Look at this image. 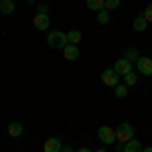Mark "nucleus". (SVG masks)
I'll use <instances>...</instances> for the list:
<instances>
[{
  "mask_svg": "<svg viewBox=\"0 0 152 152\" xmlns=\"http://www.w3.org/2000/svg\"><path fill=\"white\" fill-rule=\"evenodd\" d=\"M47 45L51 49H63L69 45V41H67V33H61V31H53V33H49L47 35Z\"/></svg>",
  "mask_w": 152,
  "mask_h": 152,
  "instance_id": "1",
  "label": "nucleus"
},
{
  "mask_svg": "<svg viewBox=\"0 0 152 152\" xmlns=\"http://www.w3.org/2000/svg\"><path fill=\"white\" fill-rule=\"evenodd\" d=\"M134 138V128H132V124L130 122H122L120 126L116 128V144H126V142H130Z\"/></svg>",
  "mask_w": 152,
  "mask_h": 152,
  "instance_id": "2",
  "label": "nucleus"
},
{
  "mask_svg": "<svg viewBox=\"0 0 152 152\" xmlns=\"http://www.w3.org/2000/svg\"><path fill=\"white\" fill-rule=\"evenodd\" d=\"M97 136H99V140L104 142V144H116V130L110 128V126H102V128L97 130Z\"/></svg>",
  "mask_w": 152,
  "mask_h": 152,
  "instance_id": "3",
  "label": "nucleus"
},
{
  "mask_svg": "<svg viewBox=\"0 0 152 152\" xmlns=\"http://www.w3.org/2000/svg\"><path fill=\"white\" fill-rule=\"evenodd\" d=\"M102 81H104V85L116 87L118 83H120V73L116 69H104L102 71Z\"/></svg>",
  "mask_w": 152,
  "mask_h": 152,
  "instance_id": "4",
  "label": "nucleus"
},
{
  "mask_svg": "<svg viewBox=\"0 0 152 152\" xmlns=\"http://www.w3.org/2000/svg\"><path fill=\"white\" fill-rule=\"evenodd\" d=\"M136 69L140 71L142 75H148V77H150V75H152V59L140 57L138 61H136Z\"/></svg>",
  "mask_w": 152,
  "mask_h": 152,
  "instance_id": "5",
  "label": "nucleus"
},
{
  "mask_svg": "<svg viewBox=\"0 0 152 152\" xmlns=\"http://www.w3.org/2000/svg\"><path fill=\"white\" fill-rule=\"evenodd\" d=\"M114 69L120 73V77H124L126 73H130L132 71V61H128L126 57H122V59H118L116 63H114Z\"/></svg>",
  "mask_w": 152,
  "mask_h": 152,
  "instance_id": "6",
  "label": "nucleus"
},
{
  "mask_svg": "<svg viewBox=\"0 0 152 152\" xmlns=\"http://www.w3.org/2000/svg\"><path fill=\"white\" fill-rule=\"evenodd\" d=\"M33 23H35V26L39 28V31H45V28H49V26H51V18H49L47 12H39V14L35 16V20H33Z\"/></svg>",
  "mask_w": 152,
  "mask_h": 152,
  "instance_id": "7",
  "label": "nucleus"
},
{
  "mask_svg": "<svg viewBox=\"0 0 152 152\" xmlns=\"http://www.w3.org/2000/svg\"><path fill=\"white\" fill-rule=\"evenodd\" d=\"M61 148H63V144H61L59 138H49V140L45 142V146H43L45 152H61Z\"/></svg>",
  "mask_w": 152,
  "mask_h": 152,
  "instance_id": "8",
  "label": "nucleus"
},
{
  "mask_svg": "<svg viewBox=\"0 0 152 152\" xmlns=\"http://www.w3.org/2000/svg\"><path fill=\"white\" fill-rule=\"evenodd\" d=\"M63 57L67 59V61H75V59L79 57V47L77 45H67V47L63 49Z\"/></svg>",
  "mask_w": 152,
  "mask_h": 152,
  "instance_id": "9",
  "label": "nucleus"
},
{
  "mask_svg": "<svg viewBox=\"0 0 152 152\" xmlns=\"http://www.w3.org/2000/svg\"><path fill=\"white\" fill-rule=\"evenodd\" d=\"M142 150H144V148H142V144L136 140V138H132L130 142L124 144V150H122V152H142Z\"/></svg>",
  "mask_w": 152,
  "mask_h": 152,
  "instance_id": "10",
  "label": "nucleus"
},
{
  "mask_svg": "<svg viewBox=\"0 0 152 152\" xmlns=\"http://www.w3.org/2000/svg\"><path fill=\"white\" fill-rule=\"evenodd\" d=\"M81 39H83V35H81V31H77V28H73V31L67 33V41H69L71 45H79Z\"/></svg>",
  "mask_w": 152,
  "mask_h": 152,
  "instance_id": "11",
  "label": "nucleus"
},
{
  "mask_svg": "<svg viewBox=\"0 0 152 152\" xmlns=\"http://www.w3.org/2000/svg\"><path fill=\"white\" fill-rule=\"evenodd\" d=\"M146 26H148V20H146L142 14H138V16L134 18V28H136L138 33H144V31H146Z\"/></svg>",
  "mask_w": 152,
  "mask_h": 152,
  "instance_id": "12",
  "label": "nucleus"
},
{
  "mask_svg": "<svg viewBox=\"0 0 152 152\" xmlns=\"http://www.w3.org/2000/svg\"><path fill=\"white\" fill-rule=\"evenodd\" d=\"M8 134H10L12 138L20 136V134H23V124H20V122H12V124H8Z\"/></svg>",
  "mask_w": 152,
  "mask_h": 152,
  "instance_id": "13",
  "label": "nucleus"
},
{
  "mask_svg": "<svg viewBox=\"0 0 152 152\" xmlns=\"http://www.w3.org/2000/svg\"><path fill=\"white\" fill-rule=\"evenodd\" d=\"M0 10H2V14H12L14 12V2L12 0H0Z\"/></svg>",
  "mask_w": 152,
  "mask_h": 152,
  "instance_id": "14",
  "label": "nucleus"
},
{
  "mask_svg": "<svg viewBox=\"0 0 152 152\" xmlns=\"http://www.w3.org/2000/svg\"><path fill=\"white\" fill-rule=\"evenodd\" d=\"M87 8H89V10H94V12L105 10V8H104V0H87Z\"/></svg>",
  "mask_w": 152,
  "mask_h": 152,
  "instance_id": "15",
  "label": "nucleus"
},
{
  "mask_svg": "<svg viewBox=\"0 0 152 152\" xmlns=\"http://www.w3.org/2000/svg\"><path fill=\"white\" fill-rule=\"evenodd\" d=\"M116 97H120V99H124V97H128V87L126 85H122V83H118L116 87Z\"/></svg>",
  "mask_w": 152,
  "mask_h": 152,
  "instance_id": "16",
  "label": "nucleus"
},
{
  "mask_svg": "<svg viewBox=\"0 0 152 152\" xmlns=\"http://www.w3.org/2000/svg\"><path fill=\"white\" fill-rule=\"evenodd\" d=\"M124 57L128 59V61H132V63H134V61H138V59H140V53H138V49H128Z\"/></svg>",
  "mask_w": 152,
  "mask_h": 152,
  "instance_id": "17",
  "label": "nucleus"
},
{
  "mask_svg": "<svg viewBox=\"0 0 152 152\" xmlns=\"http://www.w3.org/2000/svg\"><path fill=\"white\" fill-rule=\"evenodd\" d=\"M118 6H120V0H104V8L107 12H110V10H116Z\"/></svg>",
  "mask_w": 152,
  "mask_h": 152,
  "instance_id": "18",
  "label": "nucleus"
},
{
  "mask_svg": "<svg viewBox=\"0 0 152 152\" xmlns=\"http://www.w3.org/2000/svg\"><path fill=\"white\" fill-rule=\"evenodd\" d=\"M97 23H99V24H107V23H110V12H107V10L97 12Z\"/></svg>",
  "mask_w": 152,
  "mask_h": 152,
  "instance_id": "19",
  "label": "nucleus"
},
{
  "mask_svg": "<svg viewBox=\"0 0 152 152\" xmlns=\"http://www.w3.org/2000/svg\"><path fill=\"white\" fill-rule=\"evenodd\" d=\"M142 16H144V18H146V20H148V23H152V2L150 4H148V6H146V8H144V10L140 12Z\"/></svg>",
  "mask_w": 152,
  "mask_h": 152,
  "instance_id": "20",
  "label": "nucleus"
},
{
  "mask_svg": "<svg viewBox=\"0 0 152 152\" xmlns=\"http://www.w3.org/2000/svg\"><path fill=\"white\" fill-rule=\"evenodd\" d=\"M124 81H126V85H134V83H136V73H134V71L126 73V75H124Z\"/></svg>",
  "mask_w": 152,
  "mask_h": 152,
  "instance_id": "21",
  "label": "nucleus"
},
{
  "mask_svg": "<svg viewBox=\"0 0 152 152\" xmlns=\"http://www.w3.org/2000/svg\"><path fill=\"white\" fill-rule=\"evenodd\" d=\"M61 152H73V150H71V146H63V148H61Z\"/></svg>",
  "mask_w": 152,
  "mask_h": 152,
  "instance_id": "22",
  "label": "nucleus"
},
{
  "mask_svg": "<svg viewBox=\"0 0 152 152\" xmlns=\"http://www.w3.org/2000/svg\"><path fill=\"white\" fill-rule=\"evenodd\" d=\"M77 152H91V150H89V148H79Z\"/></svg>",
  "mask_w": 152,
  "mask_h": 152,
  "instance_id": "23",
  "label": "nucleus"
},
{
  "mask_svg": "<svg viewBox=\"0 0 152 152\" xmlns=\"http://www.w3.org/2000/svg\"><path fill=\"white\" fill-rule=\"evenodd\" d=\"M142 152H152V146H148V148H144Z\"/></svg>",
  "mask_w": 152,
  "mask_h": 152,
  "instance_id": "24",
  "label": "nucleus"
},
{
  "mask_svg": "<svg viewBox=\"0 0 152 152\" xmlns=\"http://www.w3.org/2000/svg\"><path fill=\"white\" fill-rule=\"evenodd\" d=\"M95 152H107V150H105V148H99V150H95Z\"/></svg>",
  "mask_w": 152,
  "mask_h": 152,
  "instance_id": "25",
  "label": "nucleus"
}]
</instances>
